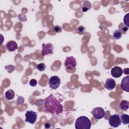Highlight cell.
I'll return each instance as SVG.
<instances>
[{"instance_id": "1", "label": "cell", "mask_w": 129, "mask_h": 129, "mask_svg": "<svg viewBox=\"0 0 129 129\" xmlns=\"http://www.w3.org/2000/svg\"><path fill=\"white\" fill-rule=\"evenodd\" d=\"M60 100L57 99L53 94H50L45 99L44 108L45 112L51 115H57L61 113L63 106L60 104Z\"/></svg>"}, {"instance_id": "21", "label": "cell", "mask_w": 129, "mask_h": 129, "mask_svg": "<svg viewBox=\"0 0 129 129\" xmlns=\"http://www.w3.org/2000/svg\"><path fill=\"white\" fill-rule=\"evenodd\" d=\"M52 30L55 33H60L62 31V28L58 25H55L53 27Z\"/></svg>"}, {"instance_id": "15", "label": "cell", "mask_w": 129, "mask_h": 129, "mask_svg": "<svg viewBox=\"0 0 129 129\" xmlns=\"http://www.w3.org/2000/svg\"><path fill=\"white\" fill-rule=\"evenodd\" d=\"M120 119L121 123L123 124H127L129 123V115L126 114H122L120 116Z\"/></svg>"}, {"instance_id": "25", "label": "cell", "mask_w": 129, "mask_h": 129, "mask_svg": "<svg viewBox=\"0 0 129 129\" xmlns=\"http://www.w3.org/2000/svg\"><path fill=\"white\" fill-rule=\"evenodd\" d=\"M44 126H45V128H50V123H49L48 122H47V123H45Z\"/></svg>"}, {"instance_id": "3", "label": "cell", "mask_w": 129, "mask_h": 129, "mask_svg": "<svg viewBox=\"0 0 129 129\" xmlns=\"http://www.w3.org/2000/svg\"><path fill=\"white\" fill-rule=\"evenodd\" d=\"M108 122L109 125L111 127H118L121 124L120 115L117 114H114L110 115L108 118Z\"/></svg>"}, {"instance_id": "4", "label": "cell", "mask_w": 129, "mask_h": 129, "mask_svg": "<svg viewBox=\"0 0 129 129\" xmlns=\"http://www.w3.org/2000/svg\"><path fill=\"white\" fill-rule=\"evenodd\" d=\"M25 121L33 124L36 121L37 114L36 112L32 110H28L25 113Z\"/></svg>"}, {"instance_id": "16", "label": "cell", "mask_w": 129, "mask_h": 129, "mask_svg": "<svg viewBox=\"0 0 129 129\" xmlns=\"http://www.w3.org/2000/svg\"><path fill=\"white\" fill-rule=\"evenodd\" d=\"M15 97V92L13 90H9L5 93V97L8 100H12Z\"/></svg>"}, {"instance_id": "26", "label": "cell", "mask_w": 129, "mask_h": 129, "mask_svg": "<svg viewBox=\"0 0 129 129\" xmlns=\"http://www.w3.org/2000/svg\"><path fill=\"white\" fill-rule=\"evenodd\" d=\"M124 73L125 74H128V69L126 68V69H124Z\"/></svg>"}, {"instance_id": "24", "label": "cell", "mask_w": 129, "mask_h": 129, "mask_svg": "<svg viewBox=\"0 0 129 129\" xmlns=\"http://www.w3.org/2000/svg\"><path fill=\"white\" fill-rule=\"evenodd\" d=\"M29 84H30V86H31L32 87H34V86H36V85L37 84V82L35 79H31L29 82Z\"/></svg>"}, {"instance_id": "9", "label": "cell", "mask_w": 129, "mask_h": 129, "mask_svg": "<svg viewBox=\"0 0 129 129\" xmlns=\"http://www.w3.org/2000/svg\"><path fill=\"white\" fill-rule=\"evenodd\" d=\"M123 71L122 69L118 66H115L111 69V75L114 78H119L122 76Z\"/></svg>"}, {"instance_id": "5", "label": "cell", "mask_w": 129, "mask_h": 129, "mask_svg": "<svg viewBox=\"0 0 129 129\" xmlns=\"http://www.w3.org/2000/svg\"><path fill=\"white\" fill-rule=\"evenodd\" d=\"M64 66L67 69L72 70L75 69L77 66V61L75 57L73 56H69L66 58L64 62Z\"/></svg>"}, {"instance_id": "13", "label": "cell", "mask_w": 129, "mask_h": 129, "mask_svg": "<svg viewBox=\"0 0 129 129\" xmlns=\"http://www.w3.org/2000/svg\"><path fill=\"white\" fill-rule=\"evenodd\" d=\"M119 108L123 111H127L129 107V102L126 100H122L119 104Z\"/></svg>"}, {"instance_id": "8", "label": "cell", "mask_w": 129, "mask_h": 129, "mask_svg": "<svg viewBox=\"0 0 129 129\" xmlns=\"http://www.w3.org/2000/svg\"><path fill=\"white\" fill-rule=\"evenodd\" d=\"M42 48L41 53L43 56L49 54H52L53 52V46L51 43H43L42 45Z\"/></svg>"}, {"instance_id": "11", "label": "cell", "mask_w": 129, "mask_h": 129, "mask_svg": "<svg viewBox=\"0 0 129 129\" xmlns=\"http://www.w3.org/2000/svg\"><path fill=\"white\" fill-rule=\"evenodd\" d=\"M116 86V83L114 79L112 78H108L106 80L105 83V87L108 90H112Z\"/></svg>"}, {"instance_id": "12", "label": "cell", "mask_w": 129, "mask_h": 129, "mask_svg": "<svg viewBox=\"0 0 129 129\" xmlns=\"http://www.w3.org/2000/svg\"><path fill=\"white\" fill-rule=\"evenodd\" d=\"M6 47L8 51L12 52L14 51L18 48V44L16 42L13 40H10L7 43Z\"/></svg>"}, {"instance_id": "19", "label": "cell", "mask_w": 129, "mask_h": 129, "mask_svg": "<svg viewBox=\"0 0 129 129\" xmlns=\"http://www.w3.org/2000/svg\"><path fill=\"white\" fill-rule=\"evenodd\" d=\"M85 28L82 25L79 26L77 28V32L80 35H83L85 32Z\"/></svg>"}, {"instance_id": "18", "label": "cell", "mask_w": 129, "mask_h": 129, "mask_svg": "<svg viewBox=\"0 0 129 129\" xmlns=\"http://www.w3.org/2000/svg\"><path fill=\"white\" fill-rule=\"evenodd\" d=\"M122 33L119 30H116L113 33V37L115 39H119L122 36Z\"/></svg>"}, {"instance_id": "6", "label": "cell", "mask_w": 129, "mask_h": 129, "mask_svg": "<svg viewBox=\"0 0 129 129\" xmlns=\"http://www.w3.org/2000/svg\"><path fill=\"white\" fill-rule=\"evenodd\" d=\"M91 113L92 114L93 117L97 119H100L102 118L104 116L105 114V112L104 109L100 107H97L94 108L92 110Z\"/></svg>"}, {"instance_id": "20", "label": "cell", "mask_w": 129, "mask_h": 129, "mask_svg": "<svg viewBox=\"0 0 129 129\" xmlns=\"http://www.w3.org/2000/svg\"><path fill=\"white\" fill-rule=\"evenodd\" d=\"M36 68L39 71L42 72V71H43L45 70L46 66L44 63H39V64H37Z\"/></svg>"}, {"instance_id": "23", "label": "cell", "mask_w": 129, "mask_h": 129, "mask_svg": "<svg viewBox=\"0 0 129 129\" xmlns=\"http://www.w3.org/2000/svg\"><path fill=\"white\" fill-rule=\"evenodd\" d=\"M24 98L22 96H19L17 100V103L18 105H22L24 102Z\"/></svg>"}, {"instance_id": "17", "label": "cell", "mask_w": 129, "mask_h": 129, "mask_svg": "<svg viewBox=\"0 0 129 129\" xmlns=\"http://www.w3.org/2000/svg\"><path fill=\"white\" fill-rule=\"evenodd\" d=\"M118 28H119V30H120L122 33V34H125L127 32V31L128 30V27H126L122 23H121L119 24Z\"/></svg>"}, {"instance_id": "22", "label": "cell", "mask_w": 129, "mask_h": 129, "mask_svg": "<svg viewBox=\"0 0 129 129\" xmlns=\"http://www.w3.org/2000/svg\"><path fill=\"white\" fill-rule=\"evenodd\" d=\"M128 15L129 14H127L126 15L124 16V18H123V22H124V25L128 27H129V21H128Z\"/></svg>"}, {"instance_id": "2", "label": "cell", "mask_w": 129, "mask_h": 129, "mask_svg": "<svg viewBox=\"0 0 129 129\" xmlns=\"http://www.w3.org/2000/svg\"><path fill=\"white\" fill-rule=\"evenodd\" d=\"M91 126V122L86 116H81L76 120L75 128L76 129H90Z\"/></svg>"}, {"instance_id": "7", "label": "cell", "mask_w": 129, "mask_h": 129, "mask_svg": "<svg viewBox=\"0 0 129 129\" xmlns=\"http://www.w3.org/2000/svg\"><path fill=\"white\" fill-rule=\"evenodd\" d=\"M48 84L51 89L55 90L60 84V79L57 76H52L48 81Z\"/></svg>"}, {"instance_id": "10", "label": "cell", "mask_w": 129, "mask_h": 129, "mask_svg": "<svg viewBox=\"0 0 129 129\" xmlns=\"http://www.w3.org/2000/svg\"><path fill=\"white\" fill-rule=\"evenodd\" d=\"M120 87L124 91L127 92L129 91V76H127L122 79Z\"/></svg>"}, {"instance_id": "14", "label": "cell", "mask_w": 129, "mask_h": 129, "mask_svg": "<svg viewBox=\"0 0 129 129\" xmlns=\"http://www.w3.org/2000/svg\"><path fill=\"white\" fill-rule=\"evenodd\" d=\"M91 8V4L90 2L88 1H85L83 2V4L82 5V11L84 12H87L88 10H90Z\"/></svg>"}]
</instances>
